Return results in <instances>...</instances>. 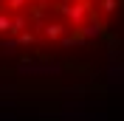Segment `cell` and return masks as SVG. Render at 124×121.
Instances as JSON below:
<instances>
[{
    "label": "cell",
    "mask_w": 124,
    "mask_h": 121,
    "mask_svg": "<svg viewBox=\"0 0 124 121\" xmlns=\"http://www.w3.org/2000/svg\"><path fill=\"white\" fill-rule=\"evenodd\" d=\"M56 11H59L65 20H70L76 28H82V25L87 23V14L93 11V6H90V0H76V3L62 0V3H56Z\"/></svg>",
    "instance_id": "cell-1"
},
{
    "label": "cell",
    "mask_w": 124,
    "mask_h": 121,
    "mask_svg": "<svg viewBox=\"0 0 124 121\" xmlns=\"http://www.w3.org/2000/svg\"><path fill=\"white\" fill-rule=\"evenodd\" d=\"M65 23H59V20H48V23H42V28H39V34L48 39H54V42H59L62 37H65Z\"/></svg>",
    "instance_id": "cell-2"
},
{
    "label": "cell",
    "mask_w": 124,
    "mask_h": 121,
    "mask_svg": "<svg viewBox=\"0 0 124 121\" xmlns=\"http://www.w3.org/2000/svg\"><path fill=\"white\" fill-rule=\"evenodd\" d=\"M23 31H28V17H25V14H14V17H11V31H8V34L20 37Z\"/></svg>",
    "instance_id": "cell-3"
},
{
    "label": "cell",
    "mask_w": 124,
    "mask_h": 121,
    "mask_svg": "<svg viewBox=\"0 0 124 121\" xmlns=\"http://www.w3.org/2000/svg\"><path fill=\"white\" fill-rule=\"evenodd\" d=\"M17 39V45H31V42H37V34L34 31H23L20 37H14Z\"/></svg>",
    "instance_id": "cell-4"
},
{
    "label": "cell",
    "mask_w": 124,
    "mask_h": 121,
    "mask_svg": "<svg viewBox=\"0 0 124 121\" xmlns=\"http://www.w3.org/2000/svg\"><path fill=\"white\" fill-rule=\"evenodd\" d=\"M101 11H104V14L118 11V0H101Z\"/></svg>",
    "instance_id": "cell-5"
},
{
    "label": "cell",
    "mask_w": 124,
    "mask_h": 121,
    "mask_svg": "<svg viewBox=\"0 0 124 121\" xmlns=\"http://www.w3.org/2000/svg\"><path fill=\"white\" fill-rule=\"evenodd\" d=\"M8 31H11V17L0 14V34H8Z\"/></svg>",
    "instance_id": "cell-6"
},
{
    "label": "cell",
    "mask_w": 124,
    "mask_h": 121,
    "mask_svg": "<svg viewBox=\"0 0 124 121\" xmlns=\"http://www.w3.org/2000/svg\"><path fill=\"white\" fill-rule=\"evenodd\" d=\"M25 3H28V0H8L6 6H8V8H14V11H20V8L25 6Z\"/></svg>",
    "instance_id": "cell-7"
},
{
    "label": "cell",
    "mask_w": 124,
    "mask_h": 121,
    "mask_svg": "<svg viewBox=\"0 0 124 121\" xmlns=\"http://www.w3.org/2000/svg\"><path fill=\"white\" fill-rule=\"evenodd\" d=\"M51 3H54V0H37V6H42V8H48Z\"/></svg>",
    "instance_id": "cell-8"
}]
</instances>
